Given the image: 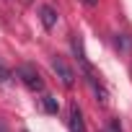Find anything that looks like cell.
<instances>
[{
  "label": "cell",
  "instance_id": "30bf717a",
  "mask_svg": "<svg viewBox=\"0 0 132 132\" xmlns=\"http://www.w3.org/2000/svg\"><path fill=\"white\" fill-rule=\"evenodd\" d=\"M0 83H11V70L0 62Z\"/></svg>",
  "mask_w": 132,
  "mask_h": 132
},
{
  "label": "cell",
  "instance_id": "7c38bea8",
  "mask_svg": "<svg viewBox=\"0 0 132 132\" xmlns=\"http://www.w3.org/2000/svg\"><path fill=\"white\" fill-rule=\"evenodd\" d=\"M0 132H8V129H5V127H3V124H0Z\"/></svg>",
  "mask_w": 132,
  "mask_h": 132
},
{
  "label": "cell",
  "instance_id": "5b68a950",
  "mask_svg": "<svg viewBox=\"0 0 132 132\" xmlns=\"http://www.w3.org/2000/svg\"><path fill=\"white\" fill-rule=\"evenodd\" d=\"M68 127H70V132H86L83 111H80V106H78V104H73V106H70V119H68Z\"/></svg>",
  "mask_w": 132,
  "mask_h": 132
},
{
  "label": "cell",
  "instance_id": "9c48e42d",
  "mask_svg": "<svg viewBox=\"0 0 132 132\" xmlns=\"http://www.w3.org/2000/svg\"><path fill=\"white\" fill-rule=\"evenodd\" d=\"M101 132H122V124H119V119H111V122H109V124H106Z\"/></svg>",
  "mask_w": 132,
  "mask_h": 132
},
{
  "label": "cell",
  "instance_id": "ba28073f",
  "mask_svg": "<svg viewBox=\"0 0 132 132\" xmlns=\"http://www.w3.org/2000/svg\"><path fill=\"white\" fill-rule=\"evenodd\" d=\"M129 44H132V42H129V36H127V34H117V36H114V47H117V49L127 52V49H129Z\"/></svg>",
  "mask_w": 132,
  "mask_h": 132
},
{
  "label": "cell",
  "instance_id": "52a82bcc",
  "mask_svg": "<svg viewBox=\"0 0 132 132\" xmlns=\"http://www.w3.org/2000/svg\"><path fill=\"white\" fill-rule=\"evenodd\" d=\"M42 106H44V111H47V114H57V111H60V101H57L54 96H49V93L42 98Z\"/></svg>",
  "mask_w": 132,
  "mask_h": 132
},
{
  "label": "cell",
  "instance_id": "7a4b0ae2",
  "mask_svg": "<svg viewBox=\"0 0 132 132\" xmlns=\"http://www.w3.org/2000/svg\"><path fill=\"white\" fill-rule=\"evenodd\" d=\"M52 70H54V75L60 78V83H62L65 88H73V86H75V73H73L70 65L65 62V57H60V54L52 57Z\"/></svg>",
  "mask_w": 132,
  "mask_h": 132
},
{
  "label": "cell",
  "instance_id": "277c9868",
  "mask_svg": "<svg viewBox=\"0 0 132 132\" xmlns=\"http://www.w3.org/2000/svg\"><path fill=\"white\" fill-rule=\"evenodd\" d=\"M86 80H88V86L93 88V96H96V101H98V104H106V101H109V91H106V86L98 80V75L91 70V73H86Z\"/></svg>",
  "mask_w": 132,
  "mask_h": 132
},
{
  "label": "cell",
  "instance_id": "8fae6325",
  "mask_svg": "<svg viewBox=\"0 0 132 132\" xmlns=\"http://www.w3.org/2000/svg\"><path fill=\"white\" fill-rule=\"evenodd\" d=\"M83 3H86L88 8H93V5H98V0H83Z\"/></svg>",
  "mask_w": 132,
  "mask_h": 132
},
{
  "label": "cell",
  "instance_id": "8992f818",
  "mask_svg": "<svg viewBox=\"0 0 132 132\" xmlns=\"http://www.w3.org/2000/svg\"><path fill=\"white\" fill-rule=\"evenodd\" d=\"M39 18H42V23H44L47 31H52V29L57 26V11H54L52 5H42V8H39Z\"/></svg>",
  "mask_w": 132,
  "mask_h": 132
},
{
  "label": "cell",
  "instance_id": "6da1fadb",
  "mask_svg": "<svg viewBox=\"0 0 132 132\" xmlns=\"http://www.w3.org/2000/svg\"><path fill=\"white\" fill-rule=\"evenodd\" d=\"M18 78H21V83L29 88V91H34V93H42L44 91V78H42V73L34 68V65H21L18 68Z\"/></svg>",
  "mask_w": 132,
  "mask_h": 132
},
{
  "label": "cell",
  "instance_id": "3957f363",
  "mask_svg": "<svg viewBox=\"0 0 132 132\" xmlns=\"http://www.w3.org/2000/svg\"><path fill=\"white\" fill-rule=\"evenodd\" d=\"M70 47H73V54H75V57H78V62H80L83 73H91L93 68H91L88 57H86V49H83V39H80L78 34H73V36H70Z\"/></svg>",
  "mask_w": 132,
  "mask_h": 132
}]
</instances>
